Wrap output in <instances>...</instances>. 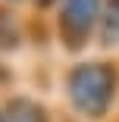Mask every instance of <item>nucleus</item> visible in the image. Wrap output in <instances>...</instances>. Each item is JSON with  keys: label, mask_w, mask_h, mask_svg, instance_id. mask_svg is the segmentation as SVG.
Listing matches in <instances>:
<instances>
[{"label": "nucleus", "mask_w": 119, "mask_h": 122, "mask_svg": "<svg viewBox=\"0 0 119 122\" xmlns=\"http://www.w3.org/2000/svg\"><path fill=\"white\" fill-rule=\"evenodd\" d=\"M6 122H47V113L35 100H13Z\"/></svg>", "instance_id": "20e7f679"}, {"label": "nucleus", "mask_w": 119, "mask_h": 122, "mask_svg": "<svg viewBox=\"0 0 119 122\" xmlns=\"http://www.w3.org/2000/svg\"><path fill=\"white\" fill-rule=\"evenodd\" d=\"M69 100L72 107L91 119H97L110 110L113 91H116V75L103 63H82L69 72Z\"/></svg>", "instance_id": "f257e3e1"}, {"label": "nucleus", "mask_w": 119, "mask_h": 122, "mask_svg": "<svg viewBox=\"0 0 119 122\" xmlns=\"http://www.w3.org/2000/svg\"><path fill=\"white\" fill-rule=\"evenodd\" d=\"M100 0H66L63 3V28L69 44H82L94 25V19L100 16Z\"/></svg>", "instance_id": "f03ea898"}, {"label": "nucleus", "mask_w": 119, "mask_h": 122, "mask_svg": "<svg viewBox=\"0 0 119 122\" xmlns=\"http://www.w3.org/2000/svg\"><path fill=\"white\" fill-rule=\"evenodd\" d=\"M38 3H44V6H47V3H50V0H38Z\"/></svg>", "instance_id": "39448f33"}, {"label": "nucleus", "mask_w": 119, "mask_h": 122, "mask_svg": "<svg viewBox=\"0 0 119 122\" xmlns=\"http://www.w3.org/2000/svg\"><path fill=\"white\" fill-rule=\"evenodd\" d=\"M100 41L103 44L119 41V0H107L100 10Z\"/></svg>", "instance_id": "7ed1b4c3"}]
</instances>
